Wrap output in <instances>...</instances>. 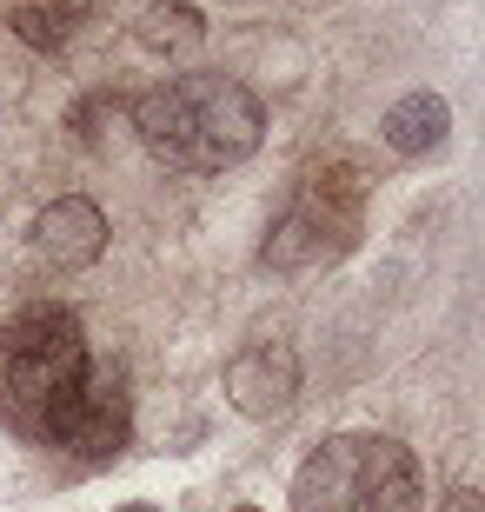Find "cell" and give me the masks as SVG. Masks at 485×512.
Listing matches in <instances>:
<instances>
[{"instance_id": "obj_12", "label": "cell", "mask_w": 485, "mask_h": 512, "mask_svg": "<svg viewBox=\"0 0 485 512\" xmlns=\"http://www.w3.org/2000/svg\"><path fill=\"white\" fill-rule=\"evenodd\" d=\"M127 512H160V506H127Z\"/></svg>"}, {"instance_id": "obj_11", "label": "cell", "mask_w": 485, "mask_h": 512, "mask_svg": "<svg viewBox=\"0 0 485 512\" xmlns=\"http://www.w3.org/2000/svg\"><path fill=\"white\" fill-rule=\"evenodd\" d=\"M446 512H479V493H452V506Z\"/></svg>"}, {"instance_id": "obj_7", "label": "cell", "mask_w": 485, "mask_h": 512, "mask_svg": "<svg viewBox=\"0 0 485 512\" xmlns=\"http://www.w3.org/2000/svg\"><path fill=\"white\" fill-rule=\"evenodd\" d=\"M34 247L47 253L54 266H94L100 253H107V213L94 207V200H80V193H67V200H54V207L34 220Z\"/></svg>"}, {"instance_id": "obj_2", "label": "cell", "mask_w": 485, "mask_h": 512, "mask_svg": "<svg viewBox=\"0 0 485 512\" xmlns=\"http://www.w3.org/2000/svg\"><path fill=\"white\" fill-rule=\"evenodd\" d=\"M299 512H419V459L386 433H333L293 473Z\"/></svg>"}, {"instance_id": "obj_8", "label": "cell", "mask_w": 485, "mask_h": 512, "mask_svg": "<svg viewBox=\"0 0 485 512\" xmlns=\"http://www.w3.org/2000/svg\"><path fill=\"white\" fill-rule=\"evenodd\" d=\"M386 147L392 153H432L439 140H446V127H452V107L439 94H406V100H392L386 107Z\"/></svg>"}, {"instance_id": "obj_10", "label": "cell", "mask_w": 485, "mask_h": 512, "mask_svg": "<svg viewBox=\"0 0 485 512\" xmlns=\"http://www.w3.org/2000/svg\"><path fill=\"white\" fill-rule=\"evenodd\" d=\"M133 34H140L147 54H187V47H200V40H206V20H200V7L167 0V7H147Z\"/></svg>"}, {"instance_id": "obj_4", "label": "cell", "mask_w": 485, "mask_h": 512, "mask_svg": "<svg viewBox=\"0 0 485 512\" xmlns=\"http://www.w3.org/2000/svg\"><path fill=\"white\" fill-rule=\"evenodd\" d=\"M353 240H359V173L346 160H333V167L306 173L286 220L266 233V266H280V273L319 266V260H339Z\"/></svg>"}, {"instance_id": "obj_5", "label": "cell", "mask_w": 485, "mask_h": 512, "mask_svg": "<svg viewBox=\"0 0 485 512\" xmlns=\"http://www.w3.org/2000/svg\"><path fill=\"white\" fill-rule=\"evenodd\" d=\"M127 426H133V399L120 373H87L67 399H54L40 413V433L54 439L60 453H74L80 466H107L127 446Z\"/></svg>"}, {"instance_id": "obj_13", "label": "cell", "mask_w": 485, "mask_h": 512, "mask_svg": "<svg viewBox=\"0 0 485 512\" xmlns=\"http://www.w3.org/2000/svg\"><path fill=\"white\" fill-rule=\"evenodd\" d=\"M240 512H253V506H240Z\"/></svg>"}, {"instance_id": "obj_3", "label": "cell", "mask_w": 485, "mask_h": 512, "mask_svg": "<svg viewBox=\"0 0 485 512\" xmlns=\"http://www.w3.org/2000/svg\"><path fill=\"white\" fill-rule=\"evenodd\" d=\"M94 373L87 360V333H80L74 306H54V300H34L20 306L7 333H0V380H7V399L40 426V413L67 399L80 380Z\"/></svg>"}, {"instance_id": "obj_1", "label": "cell", "mask_w": 485, "mask_h": 512, "mask_svg": "<svg viewBox=\"0 0 485 512\" xmlns=\"http://www.w3.org/2000/svg\"><path fill=\"white\" fill-rule=\"evenodd\" d=\"M133 127L153 160L180 173H226L260 153L266 107L233 74H173L133 100Z\"/></svg>"}, {"instance_id": "obj_9", "label": "cell", "mask_w": 485, "mask_h": 512, "mask_svg": "<svg viewBox=\"0 0 485 512\" xmlns=\"http://www.w3.org/2000/svg\"><path fill=\"white\" fill-rule=\"evenodd\" d=\"M87 14H94V0H27L14 14V40L34 47V54H60V47L80 34Z\"/></svg>"}, {"instance_id": "obj_6", "label": "cell", "mask_w": 485, "mask_h": 512, "mask_svg": "<svg viewBox=\"0 0 485 512\" xmlns=\"http://www.w3.org/2000/svg\"><path fill=\"white\" fill-rule=\"evenodd\" d=\"M226 393H233V406L253 419L266 413H286L299 393V360H293V346L280 340H266V346H246L240 360L226 366Z\"/></svg>"}]
</instances>
